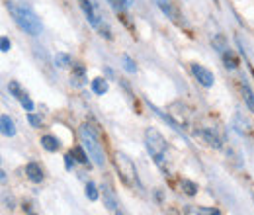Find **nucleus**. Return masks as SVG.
Here are the masks:
<instances>
[{
    "label": "nucleus",
    "mask_w": 254,
    "mask_h": 215,
    "mask_svg": "<svg viewBox=\"0 0 254 215\" xmlns=\"http://www.w3.org/2000/svg\"><path fill=\"white\" fill-rule=\"evenodd\" d=\"M6 8H8L10 16L14 18V22L18 24V28H20V30H24L26 33L33 35V37L41 33L43 26H41V22L37 20V16L33 14L30 8L20 6V4H16L14 0H6Z\"/></svg>",
    "instance_id": "nucleus-1"
},
{
    "label": "nucleus",
    "mask_w": 254,
    "mask_h": 215,
    "mask_svg": "<svg viewBox=\"0 0 254 215\" xmlns=\"http://www.w3.org/2000/svg\"><path fill=\"white\" fill-rule=\"evenodd\" d=\"M78 135H80L82 147L88 151L90 158H92V162H94L98 168H104V164H106V154H104V151H102L100 139H98V135L94 133V129H92L88 123H84V125H80Z\"/></svg>",
    "instance_id": "nucleus-2"
},
{
    "label": "nucleus",
    "mask_w": 254,
    "mask_h": 215,
    "mask_svg": "<svg viewBox=\"0 0 254 215\" xmlns=\"http://www.w3.org/2000/svg\"><path fill=\"white\" fill-rule=\"evenodd\" d=\"M145 147H147L149 154L153 156V160L164 170V162H166V141H164V137L160 135L157 129L149 127L145 131Z\"/></svg>",
    "instance_id": "nucleus-3"
},
{
    "label": "nucleus",
    "mask_w": 254,
    "mask_h": 215,
    "mask_svg": "<svg viewBox=\"0 0 254 215\" xmlns=\"http://www.w3.org/2000/svg\"><path fill=\"white\" fill-rule=\"evenodd\" d=\"M116 164H118V172H120V178L126 182V184L133 186L137 182V170H135V164L127 158L126 154H116Z\"/></svg>",
    "instance_id": "nucleus-4"
},
{
    "label": "nucleus",
    "mask_w": 254,
    "mask_h": 215,
    "mask_svg": "<svg viewBox=\"0 0 254 215\" xmlns=\"http://www.w3.org/2000/svg\"><path fill=\"white\" fill-rule=\"evenodd\" d=\"M155 4L159 6L160 10H162V14L172 22V24H176L178 28H182L184 26V20H182V14L178 12V8L170 2V0H155Z\"/></svg>",
    "instance_id": "nucleus-5"
},
{
    "label": "nucleus",
    "mask_w": 254,
    "mask_h": 215,
    "mask_svg": "<svg viewBox=\"0 0 254 215\" xmlns=\"http://www.w3.org/2000/svg\"><path fill=\"white\" fill-rule=\"evenodd\" d=\"M78 4H80V8H82V12H84L88 24H90L94 30H98L104 22H102V18H100V14H98V10H96V2H92V0H78Z\"/></svg>",
    "instance_id": "nucleus-6"
},
{
    "label": "nucleus",
    "mask_w": 254,
    "mask_h": 215,
    "mask_svg": "<svg viewBox=\"0 0 254 215\" xmlns=\"http://www.w3.org/2000/svg\"><path fill=\"white\" fill-rule=\"evenodd\" d=\"M191 72L193 76L197 78V82L203 86V88H211L215 78H213V72L209 69H205L203 65H197V63H191Z\"/></svg>",
    "instance_id": "nucleus-7"
},
{
    "label": "nucleus",
    "mask_w": 254,
    "mask_h": 215,
    "mask_svg": "<svg viewBox=\"0 0 254 215\" xmlns=\"http://www.w3.org/2000/svg\"><path fill=\"white\" fill-rule=\"evenodd\" d=\"M26 174H28V178L32 180L33 184H41L43 182V168L37 162H30L26 166Z\"/></svg>",
    "instance_id": "nucleus-8"
},
{
    "label": "nucleus",
    "mask_w": 254,
    "mask_h": 215,
    "mask_svg": "<svg viewBox=\"0 0 254 215\" xmlns=\"http://www.w3.org/2000/svg\"><path fill=\"white\" fill-rule=\"evenodd\" d=\"M102 196H104V206L110 212H118V200H116V194L112 192L110 186H102Z\"/></svg>",
    "instance_id": "nucleus-9"
},
{
    "label": "nucleus",
    "mask_w": 254,
    "mask_h": 215,
    "mask_svg": "<svg viewBox=\"0 0 254 215\" xmlns=\"http://www.w3.org/2000/svg\"><path fill=\"white\" fill-rule=\"evenodd\" d=\"M106 2H108L110 8L118 14L120 20H124V18L129 16V14H127V8H129V2H127V0H106Z\"/></svg>",
    "instance_id": "nucleus-10"
},
{
    "label": "nucleus",
    "mask_w": 254,
    "mask_h": 215,
    "mask_svg": "<svg viewBox=\"0 0 254 215\" xmlns=\"http://www.w3.org/2000/svg\"><path fill=\"white\" fill-rule=\"evenodd\" d=\"M151 110H153V112H155V114L159 116V118L162 120V122L168 123V125H170V127H172V129H174L176 133H182V131H184V127H180V123L176 122L174 118H170V116H168L166 112H162V110H159V108H157V106H153V104H151Z\"/></svg>",
    "instance_id": "nucleus-11"
},
{
    "label": "nucleus",
    "mask_w": 254,
    "mask_h": 215,
    "mask_svg": "<svg viewBox=\"0 0 254 215\" xmlns=\"http://www.w3.org/2000/svg\"><path fill=\"white\" fill-rule=\"evenodd\" d=\"M39 143H41V147L47 151V153H57L59 151V139L57 137H53V135H43L41 139H39Z\"/></svg>",
    "instance_id": "nucleus-12"
},
{
    "label": "nucleus",
    "mask_w": 254,
    "mask_h": 215,
    "mask_svg": "<svg viewBox=\"0 0 254 215\" xmlns=\"http://www.w3.org/2000/svg\"><path fill=\"white\" fill-rule=\"evenodd\" d=\"M221 57H223V63H225L227 69H237V67H239V57L235 55V51H233L231 47H227V49L223 51Z\"/></svg>",
    "instance_id": "nucleus-13"
},
{
    "label": "nucleus",
    "mask_w": 254,
    "mask_h": 215,
    "mask_svg": "<svg viewBox=\"0 0 254 215\" xmlns=\"http://www.w3.org/2000/svg\"><path fill=\"white\" fill-rule=\"evenodd\" d=\"M241 94H243V100L247 104V108L254 114V94L251 90V86L247 82H241Z\"/></svg>",
    "instance_id": "nucleus-14"
},
{
    "label": "nucleus",
    "mask_w": 254,
    "mask_h": 215,
    "mask_svg": "<svg viewBox=\"0 0 254 215\" xmlns=\"http://www.w3.org/2000/svg\"><path fill=\"white\" fill-rule=\"evenodd\" d=\"M0 125H2V133H4L6 137H14V135H16V125L10 120V116L4 114V116L0 118Z\"/></svg>",
    "instance_id": "nucleus-15"
},
{
    "label": "nucleus",
    "mask_w": 254,
    "mask_h": 215,
    "mask_svg": "<svg viewBox=\"0 0 254 215\" xmlns=\"http://www.w3.org/2000/svg\"><path fill=\"white\" fill-rule=\"evenodd\" d=\"M72 154H74L76 162H80V164H86V166H90V154H88V151H86V149H84L82 145L74 147V149H72Z\"/></svg>",
    "instance_id": "nucleus-16"
},
{
    "label": "nucleus",
    "mask_w": 254,
    "mask_h": 215,
    "mask_svg": "<svg viewBox=\"0 0 254 215\" xmlns=\"http://www.w3.org/2000/svg\"><path fill=\"white\" fill-rule=\"evenodd\" d=\"M90 86H92V92H94L96 96H104V94L108 92V80H106V78H102V76L94 78Z\"/></svg>",
    "instance_id": "nucleus-17"
},
{
    "label": "nucleus",
    "mask_w": 254,
    "mask_h": 215,
    "mask_svg": "<svg viewBox=\"0 0 254 215\" xmlns=\"http://www.w3.org/2000/svg\"><path fill=\"white\" fill-rule=\"evenodd\" d=\"M199 133H201V137L207 141V145H211V147H215V149H221V139H219L215 133H211L209 129H201Z\"/></svg>",
    "instance_id": "nucleus-18"
},
{
    "label": "nucleus",
    "mask_w": 254,
    "mask_h": 215,
    "mask_svg": "<svg viewBox=\"0 0 254 215\" xmlns=\"http://www.w3.org/2000/svg\"><path fill=\"white\" fill-rule=\"evenodd\" d=\"M233 125H235V129H237L241 135H249V133H251V123L247 122V120H243L239 114L235 116V120H233Z\"/></svg>",
    "instance_id": "nucleus-19"
},
{
    "label": "nucleus",
    "mask_w": 254,
    "mask_h": 215,
    "mask_svg": "<svg viewBox=\"0 0 254 215\" xmlns=\"http://www.w3.org/2000/svg\"><path fill=\"white\" fill-rule=\"evenodd\" d=\"M180 188H182V192L186 196H195L197 190H199V186L195 184V182H191V180H188V178H182L180 180Z\"/></svg>",
    "instance_id": "nucleus-20"
},
{
    "label": "nucleus",
    "mask_w": 254,
    "mask_h": 215,
    "mask_svg": "<svg viewBox=\"0 0 254 215\" xmlns=\"http://www.w3.org/2000/svg\"><path fill=\"white\" fill-rule=\"evenodd\" d=\"M55 65L59 69H66V67H72V59L66 55V53H57L55 55Z\"/></svg>",
    "instance_id": "nucleus-21"
},
{
    "label": "nucleus",
    "mask_w": 254,
    "mask_h": 215,
    "mask_svg": "<svg viewBox=\"0 0 254 215\" xmlns=\"http://www.w3.org/2000/svg\"><path fill=\"white\" fill-rule=\"evenodd\" d=\"M8 90H10V94H12L16 100H20V98L26 94L24 90H22V86H20L16 80H10V82H8Z\"/></svg>",
    "instance_id": "nucleus-22"
},
{
    "label": "nucleus",
    "mask_w": 254,
    "mask_h": 215,
    "mask_svg": "<svg viewBox=\"0 0 254 215\" xmlns=\"http://www.w3.org/2000/svg\"><path fill=\"white\" fill-rule=\"evenodd\" d=\"M213 47H217V51H219V53H223V51H225V49L229 47V43H227V39L223 37L221 33H217V35L213 37Z\"/></svg>",
    "instance_id": "nucleus-23"
},
{
    "label": "nucleus",
    "mask_w": 254,
    "mask_h": 215,
    "mask_svg": "<svg viewBox=\"0 0 254 215\" xmlns=\"http://www.w3.org/2000/svg\"><path fill=\"white\" fill-rule=\"evenodd\" d=\"M86 198H88L90 202H96V200L100 198V194H98V188H96L94 182H88V184H86Z\"/></svg>",
    "instance_id": "nucleus-24"
},
{
    "label": "nucleus",
    "mask_w": 254,
    "mask_h": 215,
    "mask_svg": "<svg viewBox=\"0 0 254 215\" xmlns=\"http://www.w3.org/2000/svg\"><path fill=\"white\" fill-rule=\"evenodd\" d=\"M122 59H124V69H126L127 72H131V74H133V72H137V63L133 61L129 55H124Z\"/></svg>",
    "instance_id": "nucleus-25"
},
{
    "label": "nucleus",
    "mask_w": 254,
    "mask_h": 215,
    "mask_svg": "<svg viewBox=\"0 0 254 215\" xmlns=\"http://www.w3.org/2000/svg\"><path fill=\"white\" fill-rule=\"evenodd\" d=\"M28 122H30V125H32L33 129H41V127H43V120H41L39 116H35L33 112L28 114Z\"/></svg>",
    "instance_id": "nucleus-26"
},
{
    "label": "nucleus",
    "mask_w": 254,
    "mask_h": 215,
    "mask_svg": "<svg viewBox=\"0 0 254 215\" xmlns=\"http://www.w3.org/2000/svg\"><path fill=\"white\" fill-rule=\"evenodd\" d=\"M84 67L80 65V63H72V74L76 76V78H84Z\"/></svg>",
    "instance_id": "nucleus-27"
},
{
    "label": "nucleus",
    "mask_w": 254,
    "mask_h": 215,
    "mask_svg": "<svg viewBox=\"0 0 254 215\" xmlns=\"http://www.w3.org/2000/svg\"><path fill=\"white\" fill-rule=\"evenodd\" d=\"M20 104L24 106V110H26V112H33V102L30 100V96H28V94H24V96L20 98Z\"/></svg>",
    "instance_id": "nucleus-28"
},
{
    "label": "nucleus",
    "mask_w": 254,
    "mask_h": 215,
    "mask_svg": "<svg viewBox=\"0 0 254 215\" xmlns=\"http://www.w3.org/2000/svg\"><path fill=\"white\" fill-rule=\"evenodd\" d=\"M74 162H76V158H74L72 151L64 154V166H66V170H72V168H74Z\"/></svg>",
    "instance_id": "nucleus-29"
},
{
    "label": "nucleus",
    "mask_w": 254,
    "mask_h": 215,
    "mask_svg": "<svg viewBox=\"0 0 254 215\" xmlns=\"http://www.w3.org/2000/svg\"><path fill=\"white\" fill-rule=\"evenodd\" d=\"M0 49H2V53H8V51L12 49V41H10V37L2 35V39H0Z\"/></svg>",
    "instance_id": "nucleus-30"
},
{
    "label": "nucleus",
    "mask_w": 254,
    "mask_h": 215,
    "mask_svg": "<svg viewBox=\"0 0 254 215\" xmlns=\"http://www.w3.org/2000/svg\"><path fill=\"white\" fill-rule=\"evenodd\" d=\"M197 210H199L201 215H221V212H219L217 208H205V206H203V208H197Z\"/></svg>",
    "instance_id": "nucleus-31"
},
{
    "label": "nucleus",
    "mask_w": 254,
    "mask_h": 215,
    "mask_svg": "<svg viewBox=\"0 0 254 215\" xmlns=\"http://www.w3.org/2000/svg\"><path fill=\"white\" fill-rule=\"evenodd\" d=\"M22 210H24V214L26 215H37L32 210V204H28V202H24V204H22Z\"/></svg>",
    "instance_id": "nucleus-32"
},
{
    "label": "nucleus",
    "mask_w": 254,
    "mask_h": 215,
    "mask_svg": "<svg viewBox=\"0 0 254 215\" xmlns=\"http://www.w3.org/2000/svg\"><path fill=\"white\" fill-rule=\"evenodd\" d=\"M184 215H201L199 214V210H195V208H184Z\"/></svg>",
    "instance_id": "nucleus-33"
},
{
    "label": "nucleus",
    "mask_w": 254,
    "mask_h": 215,
    "mask_svg": "<svg viewBox=\"0 0 254 215\" xmlns=\"http://www.w3.org/2000/svg\"><path fill=\"white\" fill-rule=\"evenodd\" d=\"M0 180L6 182V172H4V170H0Z\"/></svg>",
    "instance_id": "nucleus-34"
},
{
    "label": "nucleus",
    "mask_w": 254,
    "mask_h": 215,
    "mask_svg": "<svg viewBox=\"0 0 254 215\" xmlns=\"http://www.w3.org/2000/svg\"><path fill=\"white\" fill-rule=\"evenodd\" d=\"M116 215H124V214H120V212H116Z\"/></svg>",
    "instance_id": "nucleus-35"
}]
</instances>
